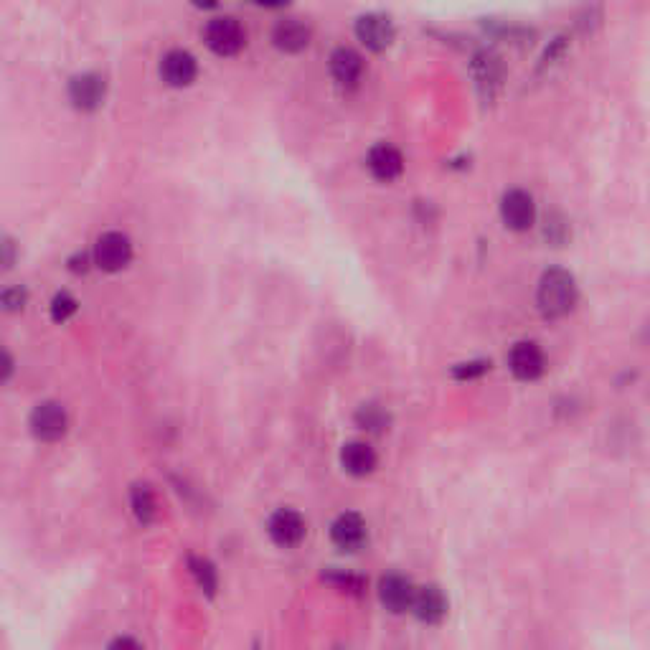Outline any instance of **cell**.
<instances>
[{"label": "cell", "instance_id": "obj_24", "mask_svg": "<svg viewBox=\"0 0 650 650\" xmlns=\"http://www.w3.org/2000/svg\"><path fill=\"white\" fill-rule=\"evenodd\" d=\"M26 290H21V287H11V290L3 292V305H6V310H21L23 305H26Z\"/></svg>", "mask_w": 650, "mask_h": 650}, {"label": "cell", "instance_id": "obj_9", "mask_svg": "<svg viewBox=\"0 0 650 650\" xmlns=\"http://www.w3.org/2000/svg\"><path fill=\"white\" fill-rule=\"evenodd\" d=\"M508 366H511L516 379L536 381L541 374H544L546 359L536 343L521 341L511 348V353H508Z\"/></svg>", "mask_w": 650, "mask_h": 650}, {"label": "cell", "instance_id": "obj_1", "mask_svg": "<svg viewBox=\"0 0 650 650\" xmlns=\"http://www.w3.org/2000/svg\"><path fill=\"white\" fill-rule=\"evenodd\" d=\"M579 300L577 280L569 270L562 267H551L541 275L539 290H536V303L544 318L559 320L574 310Z\"/></svg>", "mask_w": 650, "mask_h": 650}, {"label": "cell", "instance_id": "obj_8", "mask_svg": "<svg viewBox=\"0 0 650 650\" xmlns=\"http://www.w3.org/2000/svg\"><path fill=\"white\" fill-rule=\"evenodd\" d=\"M105 94H107V84L100 74H92V72L79 74V77H74L72 82H69V100H72V105L82 112L97 110V107L105 102Z\"/></svg>", "mask_w": 650, "mask_h": 650}, {"label": "cell", "instance_id": "obj_19", "mask_svg": "<svg viewBox=\"0 0 650 650\" xmlns=\"http://www.w3.org/2000/svg\"><path fill=\"white\" fill-rule=\"evenodd\" d=\"M133 511L140 524H150L155 518L158 503H155V493L150 491V485H135L133 488Z\"/></svg>", "mask_w": 650, "mask_h": 650}, {"label": "cell", "instance_id": "obj_27", "mask_svg": "<svg viewBox=\"0 0 650 650\" xmlns=\"http://www.w3.org/2000/svg\"><path fill=\"white\" fill-rule=\"evenodd\" d=\"M3 249H6V259H3V265L11 267L13 265V242H11V239H6Z\"/></svg>", "mask_w": 650, "mask_h": 650}, {"label": "cell", "instance_id": "obj_6", "mask_svg": "<svg viewBox=\"0 0 650 650\" xmlns=\"http://www.w3.org/2000/svg\"><path fill=\"white\" fill-rule=\"evenodd\" d=\"M69 417L64 407L56 402H41L39 407L31 412V432L39 437L41 442H56L67 435Z\"/></svg>", "mask_w": 650, "mask_h": 650}, {"label": "cell", "instance_id": "obj_22", "mask_svg": "<svg viewBox=\"0 0 650 650\" xmlns=\"http://www.w3.org/2000/svg\"><path fill=\"white\" fill-rule=\"evenodd\" d=\"M74 313H77V300H74L69 292H59V295L51 300V318H54L56 323H67Z\"/></svg>", "mask_w": 650, "mask_h": 650}, {"label": "cell", "instance_id": "obj_23", "mask_svg": "<svg viewBox=\"0 0 650 650\" xmlns=\"http://www.w3.org/2000/svg\"><path fill=\"white\" fill-rule=\"evenodd\" d=\"M488 369H491V361H470V364H460L455 369V376L458 379H475V376L485 374Z\"/></svg>", "mask_w": 650, "mask_h": 650}, {"label": "cell", "instance_id": "obj_11", "mask_svg": "<svg viewBox=\"0 0 650 650\" xmlns=\"http://www.w3.org/2000/svg\"><path fill=\"white\" fill-rule=\"evenodd\" d=\"M470 69H473V77H475V84H478L480 92L491 100L493 94L498 92V87H501L503 82V61L501 56L496 54V51H478V54L473 56V64H470Z\"/></svg>", "mask_w": 650, "mask_h": 650}, {"label": "cell", "instance_id": "obj_5", "mask_svg": "<svg viewBox=\"0 0 650 650\" xmlns=\"http://www.w3.org/2000/svg\"><path fill=\"white\" fill-rule=\"evenodd\" d=\"M133 259V244L122 232H107L94 244V262L105 272H120Z\"/></svg>", "mask_w": 650, "mask_h": 650}, {"label": "cell", "instance_id": "obj_26", "mask_svg": "<svg viewBox=\"0 0 650 650\" xmlns=\"http://www.w3.org/2000/svg\"><path fill=\"white\" fill-rule=\"evenodd\" d=\"M254 3H259V6H265V8H282V6H287L290 0H254Z\"/></svg>", "mask_w": 650, "mask_h": 650}, {"label": "cell", "instance_id": "obj_2", "mask_svg": "<svg viewBox=\"0 0 650 650\" xmlns=\"http://www.w3.org/2000/svg\"><path fill=\"white\" fill-rule=\"evenodd\" d=\"M204 41L216 56H237L247 44V34L237 18L224 16L209 21V26L204 28Z\"/></svg>", "mask_w": 650, "mask_h": 650}, {"label": "cell", "instance_id": "obj_3", "mask_svg": "<svg viewBox=\"0 0 650 650\" xmlns=\"http://www.w3.org/2000/svg\"><path fill=\"white\" fill-rule=\"evenodd\" d=\"M501 219L511 232H526L536 221L534 196L524 188H511L501 199Z\"/></svg>", "mask_w": 650, "mask_h": 650}, {"label": "cell", "instance_id": "obj_25", "mask_svg": "<svg viewBox=\"0 0 650 650\" xmlns=\"http://www.w3.org/2000/svg\"><path fill=\"white\" fill-rule=\"evenodd\" d=\"M193 6L201 8V11H211V8L219 6V0H191Z\"/></svg>", "mask_w": 650, "mask_h": 650}, {"label": "cell", "instance_id": "obj_15", "mask_svg": "<svg viewBox=\"0 0 650 650\" xmlns=\"http://www.w3.org/2000/svg\"><path fill=\"white\" fill-rule=\"evenodd\" d=\"M412 612L427 625H437L445 620L447 615V597L437 584H427V587H417L412 602Z\"/></svg>", "mask_w": 650, "mask_h": 650}, {"label": "cell", "instance_id": "obj_13", "mask_svg": "<svg viewBox=\"0 0 650 650\" xmlns=\"http://www.w3.org/2000/svg\"><path fill=\"white\" fill-rule=\"evenodd\" d=\"M366 166H369L371 176L376 181L392 183L402 176L404 171V158L394 145L389 143H379L369 150V158H366Z\"/></svg>", "mask_w": 650, "mask_h": 650}, {"label": "cell", "instance_id": "obj_16", "mask_svg": "<svg viewBox=\"0 0 650 650\" xmlns=\"http://www.w3.org/2000/svg\"><path fill=\"white\" fill-rule=\"evenodd\" d=\"M310 39H313V31H310L308 23H303L300 18H285L275 26L272 31V41L280 51L285 54H300V51L308 49Z\"/></svg>", "mask_w": 650, "mask_h": 650}, {"label": "cell", "instance_id": "obj_17", "mask_svg": "<svg viewBox=\"0 0 650 650\" xmlns=\"http://www.w3.org/2000/svg\"><path fill=\"white\" fill-rule=\"evenodd\" d=\"M331 74L341 87H356L364 77V59L359 51L341 46L331 54Z\"/></svg>", "mask_w": 650, "mask_h": 650}, {"label": "cell", "instance_id": "obj_7", "mask_svg": "<svg viewBox=\"0 0 650 650\" xmlns=\"http://www.w3.org/2000/svg\"><path fill=\"white\" fill-rule=\"evenodd\" d=\"M305 518L300 516L298 511L292 508H280V511L272 513L270 524H267V534L282 549H290V546H298L300 541L305 539Z\"/></svg>", "mask_w": 650, "mask_h": 650}, {"label": "cell", "instance_id": "obj_18", "mask_svg": "<svg viewBox=\"0 0 650 650\" xmlns=\"http://www.w3.org/2000/svg\"><path fill=\"white\" fill-rule=\"evenodd\" d=\"M376 458L374 447L369 442H348L341 450V465L348 475H356V478H364V475H371L376 470Z\"/></svg>", "mask_w": 650, "mask_h": 650}, {"label": "cell", "instance_id": "obj_20", "mask_svg": "<svg viewBox=\"0 0 650 650\" xmlns=\"http://www.w3.org/2000/svg\"><path fill=\"white\" fill-rule=\"evenodd\" d=\"M188 567H191L193 579H196V584H199L201 590H204L206 595H214V592H216V569H214V564H211L209 559L191 557Z\"/></svg>", "mask_w": 650, "mask_h": 650}, {"label": "cell", "instance_id": "obj_12", "mask_svg": "<svg viewBox=\"0 0 650 650\" xmlns=\"http://www.w3.org/2000/svg\"><path fill=\"white\" fill-rule=\"evenodd\" d=\"M414 592H417V587L407 577H402V574H389V577H384L379 582L381 605L389 612H394V615L412 610Z\"/></svg>", "mask_w": 650, "mask_h": 650}, {"label": "cell", "instance_id": "obj_10", "mask_svg": "<svg viewBox=\"0 0 650 650\" xmlns=\"http://www.w3.org/2000/svg\"><path fill=\"white\" fill-rule=\"evenodd\" d=\"M331 539L341 551H359L369 539L366 521L359 513H341L331 526Z\"/></svg>", "mask_w": 650, "mask_h": 650}, {"label": "cell", "instance_id": "obj_4", "mask_svg": "<svg viewBox=\"0 0 650 650\" xmlns=\"http://www.w3.org/2000/svg\"><path fill=\"white\" fill-rule=\"evenodd\" d=\"M356 39L366 46L369 51H386L397 39V28L394 21L384 13H364L356 21Z\"/></svg>", "mask_w": 650, "mask_h": 650}, {"label": "cell", "instance_id": "obj_21", "mask_svg": "<svg viewBox=\"0 0 650 650\" xmlns=\"http://www.w3.org/2000/svg\"><path fill=\"white\" fill-rule=\"evenodd\" d=\"M356 419H359V425L369 432H381L386 425H389V417H386V412L381 407H376V404L361 407V412L356 414Z\"/></svg>", "mask_w": 650, "mask_h": 650}, {"label": "cell", "instance_id": "obj_14", "mask_svg": "<svg viewBox=\"0 0 650 650\" xmlns=\"http://www.w3.org/2000/svg\"><path fill=\"white\" fill-rule=\"evenodd\" d=\"M199 74V64L188 51L173 49L160 61V77L171 87H188Z\"/></svg>", "mask_w": 650, "mask_h": 650}]
</instances>
